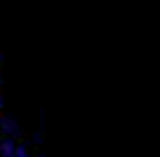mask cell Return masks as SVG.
<instances>
[{"instance_id": "6da1fadb", "label": "cell", "mask_w": 160, "mask_h": 157, "mask_svg": "<svg viewBox=\"0 0 160 157\" xmlns=\"http://www.w3.org/2000/svg\"><path fill=\"white\" fill-rule=\"evenodd\" d=\"M0 149H3V155H13V144L11 141H3V144H0Z\"/></svg>"}, {"instance_id": "7a4b0ae2", "label": "cell", "mask_w": 160, "mask_h": 157, "mask_svg": "<svg viewBox=\"0 0 160 157\" xmlns=\"http://www.w3.org/2000/svg\"><path fill=\"white\" fill-rule=\"evenodd\" d=\"M16 157H29V155H26L24 149H16Z\"/></svg>"}, {"instance_id": "3957f363", "label": "cell", "mask_w": 160, "mask_h": 157, "mask_svg": "<svg viewBox=\"0 0 160 157\" xmlns=\"http://www.w3.org/2000/svg\"><path fill=\"white\" fill-rule=\"evenodd\" d=\"M0 107H3V100H0Z\"/></svg>"}]
</instances>
